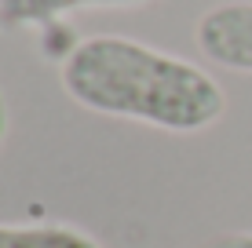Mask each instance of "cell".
Masks as SVG:
<instances>
[{
	"mask_svg": "<svg viewBox=\"0 0 252 248\" xmlns=\"http://www.w3.org/2000/svg\"><path fill=\"white\" fill-rule=\"evenodd\" d=\"M59 77L66 95L92 113L176 135L205 132L227 113V91L208 70L117 33L73 44Z\"/></svg>",
	"mask_w": 252,
	"mask_h": 248,
	"instance_id": "6da1fadb",
	"label": "cell"
},
{
	"mask_svg": "<svg viewBox=\"0 0 252 248\" xmlns=\"http://www.w3.org/2000/svg\"><path fill=\"white\" fill-rule=\"evenodd\" d=\"M194 44L220 70L252 73V0L208 7L194 26Z\"/></svg>",
	"mask_w": 252,
	"mask_h": 248,
	"instance_id": "7a4b0ae2",
	"label": "cell"
},
{
	"mask_svg": "<svg viewBox=\"0 0 252 248\" xmlns=\"http://www.w3.org/2000/svg\"><path fill=\"white\" fill-rule=\"evenodd\" d=\"M146 0H0V22L4 26H48L69 11L84 7H135Z\"/></svg>",
	"mask_w": 252,
	"mask_h": 248,
	"instance_id": "3957f363",
	"label": "cell"
},
{
	"mask_svg": "<svg viewBox=\"0 0 252 248\" xmlns=\"http://www.w3.org/2000/svg\"><path fill=\"white\" fill-rule=\"evenodd\" d=\"M0 248H102V245L92 234L66 223H33V226L0 223Z\"/></svg>",
	"mask_w": 252,
	"mask_h": 248,
	"instance_id": "277c9868",
	"label": "cell"
},
{
	"mask_svg": "<svg viewBox=\"0 0 252 248\" xmlns=\"http://www.w3.org/2000/svg\"><path fill=\"white\" fill-rule=\"evenodd\" d=\"M201 248H252V234L249 230H230V234H220L212 241H205Z\"/></svg>",
	"mask_w": 252,
	"mask_h": 248,
	"instance_id": "5b68a950",
	"label": "cell"
},
{
	"mask_svg": "<svg viewBox=\"0 0 252 248\" xmlns=\"http://www.w3.org/2000/svg\"><path fill=\"white\" fill-rule=\"evenodd\" d=\"M4 128H7V110H4V91H0V139H4Z\"/></svg>",
	"mask_w": 252,
	"mask_h": 248,
	"instance_id": "8992f818",
	"label": "cell"
}]
</instances>
